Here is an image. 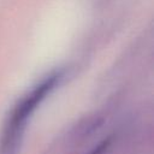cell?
<instances>
[{
    "label": "cell",
    "mask_w": 154,
    "mask_h": 154,
    "mask_svg": "<svg viewBox=\"0 0 154 154\" xmlns=\"http://www.w3.org/2000/svg\"><path fill=\"white\" fill-rule=\"evenodd\" d=\"M60 78V73H52L42 79L37 85H35L16 106L12 112L8 128L6 130V142L10 144L18 134L24 128L26 119L34 112V109L40 105V102L49 94V91L55 87Z\"/></svg>",
    "instance_id": "obj_1"
},
{
    "label": "cell",
    "mask_w": 154,
    "mask_h": 154,
    "mask_svg": "<svg viewBox=\"0 0 154 154\" xmlns=\"http://www.w3.org/2000/svg\"><path fill=\"white\" fill-rule=\"evenodd\" d=\"M108 146H109V140H105L99 146H96L94 149H91L89 154H103L105 150H107Z\"/></svg>",
    "instance_id": "obj_2"
}]
</instances>
